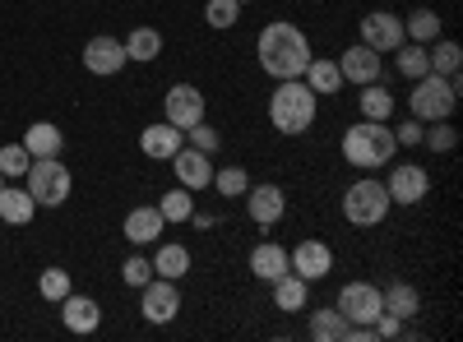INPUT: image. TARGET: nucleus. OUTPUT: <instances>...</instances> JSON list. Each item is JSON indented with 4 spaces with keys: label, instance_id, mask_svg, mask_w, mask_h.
Instances as JSON below:
<instances>
[{
    "label": "nucleus",
    "instance_id": "f257e3e1",
    "mask_svg": "<svg viewBox=\"0 0 463 342\" xmlns=\"http://www.w3.org/2000/svg\"><path fill=\"white\" fill-rule=\"evenodd\" d=\"M260 69L274 74V79H301L306 65H311V42L297 23H269L255 42Z\"/></svg>",
    "mask_w": 463,
    "mask_h": 342
},
{
    "label": "nucleus",
    "instance_id": "f03ea898",
    "mask_svg": "<svg viewBox=\"0 0 463 342\" xmlns=\"http://www.w3.org/2000/svg\"><path fill=\"white\" fill-rule=\"evenodd\" d=\"M394 153H399V143H394V130L384 121H366L362 116L343 134V162L357 167V171H375L384 162H394Z\"/></svg>",
    "mask_w": 463,
    "mask_h": 342
},
{
    "label": "nucleus",
    "instance_id": "7ed1b4c3",
    "mask_svg": "<svg viewBox=\"0 0 463 342\" xmlns=\"http://www.w3.org/2000/svg\"><path fill=\"white\" fill-rule=\"evenodd\" d=\"M269 125L288 139L316 125V93L306 88V79H279L274 97H269Z\"/></svg>",
    "mask_w": 463,
    "mask_h": 342
},
{
    "label": "nucleus",
    "instance_id": "20e7f679",
    "mask_svg": "<svg viewBox=\"0 0 463 342\" xmlns=\"http://www.w3.org/2000/svg\"><path fill=\"white\" fill-rule=\"evenodd\" d=\"M412 116L417 121H449L454 106H458V74H436L427 69L421 79H412Z\"/></svg>",
    "mask_w": 463,
    "mask_h": 342
},
{
    "label": "nucleus",
    "instance_id": "39448f33",
    "mask_svg": "<svg viewBox=\"0 0 463 342\" xmlns=\"http://www.w3.org/2000/svg\"><path fill=\"white\" fill-rule=\"evenodd\" d=\"M390 189H384V180H357L343 189V217L353 226H380L384 217H390Z\"/></svg>",
    "mask_w": 463,
    "mask_h": 342
},
{
    "label": "nucleus",
    "instance_id": "423d86ee",
    "mask_svg": "<svg viewBox=\"0 0 463 342\" xmlns=\"http://www.w3.org/2000/svg\"><path fill=\"white\" fill-rule=\"evenodd\" d=\"M74 189V176L65 162L56 158H33L28 162V195L37 199V208H61Z\"/></svg>",
    "mask_w": 463,
    "mask_h": 342
},
{
    "label": "nucleus",
    "instance_id": "0eeeda50",
    "mask_svg": "<svg viewBox=\"0 0 463 342\" xmlns=\"http://www.w3.org/2000/svg\"><path fill=\"white\" fill-rule=\"evenodd\" d=\"M334 306H338V315L347 324H375L380 310H384V300H380V287H371V282H347Z\"/></svg>",
    "mask_w": 463,
    "mask_h": 342
},
{
    "label": "nucleus",
    "instance_id": "6e6552de",
    "mask_svg": "<svg viewBox=\"0 0 463 342\" xmlns=\"http://www.w3.org/2000/svg\"><path fill=\"white\" fill-rule=\"evenodd\" d=\"M163 121L176 125V130H190L204 121V93L195 84H172L167 97H163Z\"/></svg>",
    "mask_w": 463,
    "mask_h": 342
},
{
    "label": "nucleus",
    "instance_id": "1a4fd4ad",
    "mask_svg": "<svg viewBox=\"0 0 463 342\" xmlns=\"http://www.w3.org/2000/svg\"><path fill=\"white\" fill-rule=\"evenodd\" d=\"M139 291H144V296H139V310H144L148 324L176 319V310H181V287H176L172 278H148Z\"/></svg>",
    "mask_w": 463,
    "mask_h": 342
},
{
    "label": "nucleus",
    "instance_id": "9d476101",
    "mask_svg": "<svg viewBox=\"0 0 463 342\" xmlns=\"http://www.w3.org/2000/svg\"><path fill=\"white\" fill-rule=\"evenodd\" d=\"M362 42H366L371 51H399V47L408 42V37H403V19L390 14V10L362 14Z\"/></svg>",
    "mask_w": 463,
    "mask_h": 342
},
{
    "label": "nucleus",
    "instance_id": "9b49d317",
    "mask_svg": "<svg viewBox=\"0 0 463 342\" xmlns=\"http://www.w3.org/2000/svg\"><path fill=\"white\" fill-rule=\"evenodd\" d=\"M126 60H130V56H126L121 37L98 32V37H89V42H84V69H89V74H102V79H107V74H121Z\"/></svg>",
    "mask_w": 463,
    "mask_h": 342
},
{
    "label": "nucleus",
    "instance_id": "f8f14e48",
    "mask_svg": "<svg viewBox=\"0 0 463 342\" xmlns=\"http://www.w3.org/2000/svg\"><path fill=\"white\" fill-rule=\"evenodd\" d=\"M384 189H390V204H421L427 189H431V176H427V167H417V162H399L390 171V180H384Z\"/></svg>",
    "mask_w": 463,
    "mask_h": 342
},
{
    "label": "nucleus",
    "instance_id": "ddd939ff",
    "mask_svg": "<svg viewBox=\"0 0 463 342\" xmlns=\"http://www.w3.org/2000/svg\"><path fill=\"white\" fill-rule=\"evenodd\" d=\"M246 213H250V222L255 226H274V222H283V213H288V195L279 185H246Z\"/></svg>",
    "mask_w": 463,
    "mask_h": 342
},
{
    "label": "nucleus",
    "instance_id": "4468645a",
    "mask_svg": "<svg viewBox=\"0 0 463 342\" xmlns=\"http://www.w3.org/2000/svg\"><path fill=\"white\" fill-rule=\"evenodd\" d=\"M288 263H292L297 278L320 282V278H329V269H334V250H329L325 241H301V245L288 254Z\"/></svg>",
    "mask_w": 463,
    "mask_h": 342
},
{
    "label": "nucleus",
    "instance_id": "2eb2a0df",
    "mask_svg": "<svg viewBox=\"0 0 463 342\" xmlns=\"http://www.w3.org/2000/svg\"><path fill=\"white\" fill-rule=\"evenodd\" d=\"M172 171H176V185H185L190 195H195V189H204L213 180V158L200 153V148H176V153H172Z\"/></svg>",
    "mask_w": 463,
    "mask_h": 342
},
{
    "label": "nucleus",
    "instance_id": "dca6fc26",
    "mask_svg": "<svg viewBox=\"0 0 463 342\" xmlns=\"http://www.w3.org/2000/svg\"><path fill=\"white\" fill-rule=\"evenodd\" d=\"M338 69H343V84H353V88L375 84L380 79V51H371L366 42H357V47H347L338 56Z\"/></svg>",
    "mask_w": 463,
    "mask_h": 342
},
{
    "label": "nucleus",
    "instance_id": "f3484780",
    "mask_svg": "<svg viewBox=\"0 0 463 342\" xmlns=\"http://www.w3.org/2000/svg\"><path fill=\"white\" fill-rule=\"evenodd\" d=\"M176 148H185V130H176V125H167V121L139 130V153L153 158V162H172Z\"/></svg>",
    "mask_w": 463,
    "mask_h": 342
},
{
    "label": "nucleus",
    "instance_id": "a211bd4d",
    "mask_svg": "<svg viewBox=\"0 0 463 342\" xmlns=\"http://www.w3.org/2000/svg\"><path fill=\"white\" fill-rule=\"evenodd\" d=\"M61 319H65V328L70 333H98V324H102V306L93 296H65L61 300Z\"/></svg>",
    "mask_w": 463,
    "mask_h": 342
},
{
    "label": "nucleus",
    "instance_id": "6ab92c4d",
    "mask_svg": "<svg viewBox=\"0 0 463 342\" xmlns=\"http://www.w3.org/2000/svg\"><path fill=\"white\" fill-rule=\"evenodd\" d=\"M163 213H158V204H148V208H130L126 213V226H121V232H126V241L130 245H153V241H158L163 236Z\"/></svg>",
    "mask_w": 463,
    "mask_h": 342
},
{
    "label": "nucleus",
    "instance_id": "aec40b11",
    "mask_svg": "<svg viewBox=\"0 0 463 342\" xmlns=\"http://www.w3.org/2000/svg\"><path fill=\"white\" fill-rule=\"evenodd\" d=\"M288 269H292V263H288V250H283V245L260 241V245L250 250V273H255L260 282H274V278H283Z\"/></svg>",
    "mask_w": 463,
    "mask_h": 342
},
{
    "label": "nucleus",
    "instance_id": "412c9836",
    "mask_svg": "<svg viewBox=\"0 0 463 342\" xmlns=\"http://www.w3.org/2000/svg\"><path fill=\"white\" fill-rule=\"evenodd\" d=\"M24 148H28V158H61L65 134H61V125H52V121H33L28 134H24Z\"/></svg>",
    "mask_w": 463,
    "mask_h": 342
},
{
    "label": "nucleus",
    "instance_id": "4be33fe9",
    "mask_svg": "<svg viewBox=\"0 0 463 342\" xmlns=\"http://www.w3.org/2000/svg\"><path fill=\"white\" fill-rule=\"evenodd\" d=\"M269 287H274V306H279V310H288V315L306 310V300H311V282H306V278H297L292 269H288L283 278H274Z\"/></svg>",
    "mask_w": 463,
    "mask_h": 342
},
{
    "label": "nucleus",
    "instance_id": "5701e85b",
    "mask_svg": "<svg viewBox=\"0 0 463 342\" xmlns=\"http://www.w3.org/2000/svg\"><path fill=\"white\" fill-rule=\"evenodd\" d=\"M33 213H37V199L28 195V189H14V185L0 189V222H10V226H28V222H33Z\"/></svg>",
    "mask_w": 463,
    "mask_h": 342
},
{
    "label": "nucleus",
    "instance_id": "b1692460",
    "mask_svg": "<svg viewBox=\"0 0 463 342\" xmlns=\"http://www.w3.org/2000/svg\"><path fill=\"white\" fill-rule=\"evenodd\" d=\"M301 79H306V88H311L316 97H320V93L329 97V93L343 88V69H338V60H320V56H311V65H306Z\"/></svg>",
    "mask_w": 463,
    "mask_h": 342
},
{
    "label": "nucleus",
    "instance_id": "393cba45",
    "mask_svg": "<svg viewBox=\"0 0 463 342\" xmlns=\"http://www.w3.org/2000/svg\"><path fill=\"white\" fill-rule=\"evenodd\" d=\"M380 300H384V315H394V319H403V324L421 310V296H417L412 282H394L390 291H380Z\"/></svg>",
    "mask_w": 463,
    "mask_h": 342
},
{
    "label": "nucleus",
    "instance_id": "a878e982",
    "mask_svg": "<svg viewBox=\"0 0 463 342\" xmlns=\"http://www.w3.org/2000/svg\"><path fill=\"white\" fill-rule=\"evenodd\" d=\"M153 273L181 282L190 273V250L185 245H158V254H153Z\"/></svg>",
    "mask_w": 463,
    "mask_h": 342
},
{
    "label": "nucleus",
    "instance_id": "bb28decb",
    "mask_svg": "<svg viewBox=\"0 0 463 342\" xmlns=\"http://www.w3.org/2000/svg\"><path fill=\"white\" fill-rule=\"evenodd\" d=\"M126 56L139 60V65L158 60V56H163V32H158V28H135V32L126 37Z\"/></svg>",
    "mask_w": 463,
    "mask_h": 342
},
{
    "label": "nucleus",
    "instance_id": "cd10ccee",
    "mask_svg": "<svg viewBox=\"0 0 463 342\" xmlns=\"http://www.w3.org/2000/svg\"><path fill=\"white\" fill-rule=\"evenodd\" d=\"M403 37H408V42L431 47L436 37H440V14H436V10H412V14L403 19Z\"/></svg>",
    "mask_w": 463,
    "mask_h": 342
},
{
    "label": "nucleus",
    "instance_id": "c85d7f7f",
    "mask_svg": "<svg viewBox=\"0 0 463 342\" xmlns=\"http://www.w3.org/2000/svg\"><path fill=\"white\" fill-rule=\"evenodd\" d=\"M347 328H353V324L338 315V306L311 315V337H316V342H347Z\"/></svg>",
    "mask_w": 463,
    "mask_h": 342
},
{
    "label": "nucleus",
    "instance_id": "c756f323",
    "mask_svg": "<svg viewBox=\"0 0 463 342\" xmlns=\"http://www.w3.org/2000/svg\"><path fill=\"white\" fill-rule=\"evenodd\" d=\"M427 60H431L436 74H458V65H463V47L454 42V37H436V42L427 47Z\"/></svg>",
    "mask_w": 463,
    "mask_h": 342
},
{
    "label": "nucleus",
    "instance_id": "7c9ffc66",
    "mask_svg": "<svg viewBox=\"0 0 463 342\" xmlns=\"http://www.w3.org/2000/svg\"><path fill=\"white\" fill-rule=\"evenodd\" d=\"M362 116L366 121H390L394 116V93L375 88V84H362Z\"/></svg>",
    "mask_w": 463,
    "mask_h": 342
},
{
    "label": "nucleus",
    "instance_id": "2f4dec72",
    "mask_svg": "<svg viewBox=\"0 0 463 342\" xmlns=\"http://www.w3.org/2000/svg\"><path fill=\"white\" fill-rule=\"evenodd\" d=\"M158 213H163V222H190V213H195V199H190L185 185H176V189H167V195L158 199Z\"/></svg>",
    "mask_w": 463,
    "mask_h": 342
},
{
    "label": "nucleus",
    "instance_id": "473e14b6",
    "mask_svg": "<svg viewBox=\"0 0 463 342\" xmlns=\"http://www.w3.org/2000/svg\"><path fill=\"white\" fill-rule=\"evenodd\" d=\"M209 185L218 189L222 199H241V195H246V185H250V176H246L241 167H218Z\"/></svg>",
    "mask_w": 463,
    "mask_h": 342
},
{
    "label": "nucleus",
    "instance_id": "72a5a7b5",
    "mask_svg": "<svg viewBox=\"0 0 463 342\" xmlns=\"http://www.w3.org/2000/svg\"><path fill=\"white\" fill-rule=\"evenodd\" d=\"M427 69H431V60H427V47L421 42H403L399 47V74L403 79H421Z\"/></svg>",
    "mask_w": 463,
    "mask_h": 342
},
{
    "label": "nucleus",
    "instance_id": "f704fd0d",
    "mask_svg": "<svg viewBox=\"0 0 463 342\" xmlns=\"http://www.w3.org/2000/svg\"><path fill=\"white\" fill-rule=\"evenodd\" d=\"M237 19H241V5H237V0H209V5H204V23L218 28V32L237 28Z\"/></svg>",
    "mask_w": 463,
    "mask_h": 342
},
{
    "label": "nucleus",
    "instance_id": "c9c22d12",
    "mask_svg": "<svg viewBox=\"0 0 463 342\" xmlns=\"http://www.w3.org/2000/svg\"><path fill=\"white\" fill-rule=\"evenodd\" d=\"M37 291H43V300H61L70 296V273L65 269H43V278H37Z\"/></svg>",
    "mask_w": 463,
    "mask_h": 342
},
{
    "label": "nucleus",
    "instance_id": "e433bc0d",
    "mask_svg": "<svg viewBox=\"0 0 463 342\" xmlns=\"http://www.w3.org/2000/svg\"><path fill=\"white\" fill-rule=\"evenodd\" d=\"M28 148L24 143H5V148H0V171H5V180L10 176H28Z\"/></svg>",
    "mask_w": 463,
    "mask_h": 342
},
{
    "label": "nucleus",
    "instance_id": "4c0bfd02",
    "mask_svg": "<svg viewBox=\"0 0 463 342\" xmlns=\"http://www.w3.org/2000/svg\"><path fill=\"white\" fill-rule=\"evenodd\" d=\"M421 143H431L436 153H449V148L458 143V130L445 125V121H431V130H421Z\"/></svg>",
    "mask_w": 463,
    "mask_h": 342
},
{
    "label": "nucleus",
    "instance_id": "58836bf2",
    "mask_svg": "<svg viewBox=\"0 0 463 342\" xmlns=\"http://www.w3.org/2000/svg\"><path fill=\"white\" fill-rule=\"evenodd\" d=\"M185 134H190V148H200V153H209V158L222 148V134H218L213 125H204V121H200V125H190Z\"/></svg>",
    "mask_w": 463,
    "mask_h": 342
},
{
    "label": "nucleus",
    "instance_id": "ea45409f",
    "mask_svg": "<svg viewBox=\"0 0 463 342\" xmlns=\"http://www.w3.org/2000/svg\"><path fill=\"white\" fill-rule=\"evenodd\" d=\"M121 278H126V287H144V282L153 278V263L139 259V254H130V259L121 263Z\"/></svg>",
    "mask_w": 463,
    "mask_h": 342
},
{
    "label": "nucleus",
    "instance_id": "a19ab883",
    "mask_svg": "<svg viewBox=\"0 0 463 342\" xmlns=\"http://www.w3.org/2000/svg\"><path fill=\"white\" fill-rule=\"evenodd\" d=\"M394 143L417 148V143H421V121H417V116H412V121H403V125H399V134H394Z\"/></svg>",
    "mask_w": 463,
    "mask_h": 342
},
{
    "label": "nucleus",
    "instance_id": "79ce46f5",
    "mask_svg": "<svg viewBox=\"0 0 463 342\" xmlns=\"http://www.w3.org/2000/svg\"><path fill=\"white\" fill-rule=\"evenodd\" d=\"M0 189H5V171H0Z\"/></svg>",
    "mask_w": 463,
    "mask_h": 342
}]
</instances>
